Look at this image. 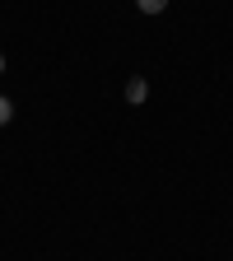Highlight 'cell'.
<instances>
[{"instance_id":"1","label":"cell","mask_w":233,"mask_h":261,"mask_svg":"<svg viewBox=\"0 0 233 261\" xmlns=\"http://www.w3.org/2000/svg\"><path fill=\"white\" fill-rule=\"evenodd\" d=\"M145 98H149V84L136 75V80H126V103H145Z\"/></svg>"},{"instance_id":"2","label":"cell","mask_w":233,"mask_h":261,"mask_svg":"<svg viewBox=\"0 0 233 261\" xmlns=\"http://www.w3.org/2000/svg\"><path fill=\"white\" fill-rule=\"evenodd\" d=\"M136 10L140 14H163V10H168V0H136Z\"/></svg>"},{"instance_id":"3","label":"cell","mask_w":233,"mask_h":261,"mask_svg":"<svg viewBox=\"0 0 233 261\" xmlns=\"http://www.w3.org/2000/svg\"><path fill=\"white\" fill-rule=\"evenodd\" d=\"M10 117H14V103H10V98H5V93H0V126H5Z\"/></svg>"},{"instance_id":"4","label":"cell","mask_w":233,"mask_h":261,"mask_svg":"<svg viewBox=\"0 0 233 261\" xmlns=\"http://www.w3.org/2000/svg\"><path fill=\"white\" fill-rule=\"evenodd\" d=\"M0 70H5V56H0Z\"/></svg>"}]
</instances>
